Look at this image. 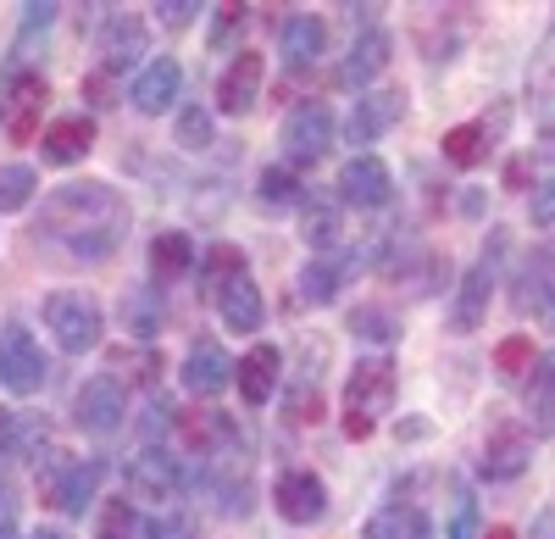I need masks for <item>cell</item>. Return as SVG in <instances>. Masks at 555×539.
Returning a JSON list of instances; mask_svg holds the SVG:
<instances>
[{
  "label": "cell",
  "instance_id": "obj_1",
  "mask_svg": "<svg viewBox=\"0 0 555 539\" xmlns=\"http://www.w3.org/2000/svg\"><path fill=\"white\" fill-rule=\"evenodd\" d=\"M34 234L67 245L78 261H101L128 234V201L112 184H95V178H89V184H62V190L44 195Z\"/></svg>",
  "mask_w": 555,
  "mask_h": 539
},
{
  "label": "cell",
  "instance_id": "obj_2",
  "mask_svg": "<svg viewBox=\"0 0 555 539\" xmlns=\"http://www.w3.org/2000/svg\"><path fill=\"white\" fill-rule=\"evenodd\" d=\"M389 407H395V368H389V356H361V362L350 368V384H345V434L366 439Z\"/></svg>",
  "mask_w": 555,
  "mask_h": 539
},
{
  "label": "cell",
  "instance_id": "obj_3",
  "mask_svg": "<svg viewBox=\"0 0 555 539\" xmlns=\"http://www.w3.org/2000/svg\"><path fill=\"white\" fill-rule=\"evenodd\" d=\"M44 323H51V334H56V345H62L67 356H89V350L101 345V334H106L101 306L89 300V295H78V290L44 295Z\"/></svg>",
  "mask_w": 555,
  "mask_h": 539
},
{
  "label": "cell",
  "instance_id": "obj_4",
  "mask_svg": "<svg viewBox=\"0 0 555 539\" xmlns=\"http://www.w3.org/2000/svg\"><path fill=\"white\" fill-rule=\"evenodd\" d=\"M284 156H289V167H311V162H322L328 156V145H334V112H328V101H300L289 117H284Z\"/></svg>",
  "mask_w": 555,
  "mask_h": 539
},
{
  "label": "cell",
  "instance_id": "obj_5",
  "mask_svg": "<svg viewBox=\"0 0 555 539\" xmlns=\"http://www.w3.org/2000/svg\"><path fill=\"white\" fill-rule=\"evenodd\" d=\"M44 101H51V84H44L39 73H17L7 89H0V123H7V133L17 145H28V140L44 133Z\"/></svg>",
  "mask_w": 555,
  "mask_h": 539
},
{
  "label": "cell",
  "instance_id": "obj_6",
  "mask_svg": "<svg viewBox=\"0 0 555 539\" xmlns=\"http://www.w3.org/2000/svg\"><path fill=\"white\" fill-rule=\"evenodd\" d=\"M272 506H278V517H284V523L311 528V523L328 517V484H322L317 473H306V467H295V473H284V478L272 484Z\"/></svg>",
  "mask_w": 555,
  "mask_h": 539
},
{
  "label": "cell",
  "instance_id": "obj_7",
  "mask_svg": "<svg viewBox=\"0 0 555 539\" xmlns=\"http://www.w3.org/2000/svg\"><path fill=\"white\" fill-rule=\"evenodd\" d=\"M0 384L12 395H34L44 384V350L34 345V334L23 323H12L0 334Z\"/></svg>",
  "mask_w": 555,
  "mask_h": 539
},
{
  "label": "cell",
  "instance_id": "obj_8",
  "mask_svg": "<svg viewBox=\"0 0 555 539\" xmlns=\"http://www.w3.org/2000/svg\"><path fill=\"white\" fill-rule=\"evenodd\" d=\"M122 412H128V395H122L117 378H89L73 395V423L89 428V434H117L122 428Z\"/></svg>",
  "mask_w": 555,
  "mask_h": 539
},
{
  "label": "cell",
  "instance_id": "obj_9",
  "mask_svg": "<svg viewBox=\"0 0 555 539\" xmlns=\"http://www.w3.org/2000/svg\"><path fill=\"white\" fill-rule=\"evenodd\" d=\"M528 462H533V434H528V423H494L489 439H483L478 473H483V478H517Z\"/></svg>",
  "mask_w": 555,
  "mask_h": 539
},
{
  "label": "cell",
  "instance_id": "obj_10",
  "mask_svg": "<svg viewBox=\"0 0 555 539\" xmlns=\"http://www.w3.org/2000/svg\"><path fill=\"white\" fill-rule=\"evenodd\" d=\"M489 300H494V256L483 251L467 273H461V290H455V306H450V329L473 334L489 318Z\"/></svg>",
  "mask_w": 555,
  "mask_h": 539
},
{
  "label": "cell",
  "instance_id": "obj_11",
  "mask_svg": "<svg viewBox=\"0 0 555 539\" xmlns=\"http://www.w3.org/2000/svg\"><path fill=\"white\" fill-rule=\"evenodd\" d=\"M261 84H267V62L256 51H240L234 62L222 67V78H217V106L228 117H245L261 101Z\"/></svg>",
  "mask_w": 555,
  "mask_h": 539
},
{
  "label": "cell",
  "instance_id": "obj_12",
  "mask_svg": "<svg viewBox=\"0 0 555 539\" xmlns=\"http://www.w3.org/2000/svg\"><path fill=\"white\" fill-rule=\"evenodd\" d=\"M178 484H183L178 457L156 451V445H151V451H139V457H128V489L139 501H172Z\"/></svg>",
  "mask_w": 555,
  "mask_h": 539
},
{
  "label": "cell",
  "instance_id": "obj_13",
  "mask_svg": "<svg viewBox=\"0 0 555 539\" xmlns=\"http://www.w3.org/2000/svg\"><path fill=\"white\" fill-rule=\"evenodd\" d=\"M389 195H395V172L378 156H350L345 162L339 201H350V206H389Z\"/></svg>",
  "mask_w": 555,
  "mask_h": 539
},
{
  "label": "cell",
  "instance_id": "obj_14",
  "mask_svg": "<svg viewBox=\"0 0 555 539\" xmlns=\"http://www.w3.org/2000/svg\"><path fill=\"white\" fill-rule=\"evenodd\" d=\"M39 151H44V162H51V167L83 162L89 151H95V117H56V123H44Z\"/></svg>",
  "mask_w": 555,
  "mask_h": 539
},
{
  "label": "cell",
  "instance_id": "obj_15",
  "mask_svg": "<svg viewBox=\"0 0 555 539\" xmlns=\"http://www.w3.org/2000/svg\"><path fill=\"white\" fill-rule=\"evenodd\" d=\"M261 290H256V279L250 273H234V279H222L217 284V318H222V329H234V334H256L261 329Z\"/></svg>",
  "mask_w": 555,
  "mask_h": 539
},
{
  "label": "cell",
  "instance_id": "obj_16",
  "mask_svg": "<svg viewBox=\"0 0 555 539\" xmlns=\"http://www.w3.org/2000/svg\"><path fill=\"white\" fill-rule=\"evenodd\" d=\"M178 89H183V67H178L172 56H156V62H145V73L133 78L128 101L145 112V117H162V112L178 101Z\"/></svg>",
  "mask_w": 555,
  "mask_h": 539
},
{
  "label": "cell",
  "instance_id": "obj_17",
  "mask_svg": "<svg viewBox=\"0 0 555 539\" xmlns=\"http://www.w3.org/2000/svg\"><path fill=\"white\" fill-rule=\"evenodd\" d=\"M517 306L533 311V318L555 334V245H544L539 256H528L522 267V290H517Z\"/></svg>",
  "mask_w": 555,
  "mask_h": 539
},
{
  "label": "cell",
  "instance_id": "obj_18",
  "mask_svg": "<svg viewBox=\"0 0 555 539\" xmlns=\"http://www.w3.org/2000/svg\"><path fill=\"white\" fill-rule=\"evenodd\" d=\"M400 112H405L400 89H378V95L356 101V112H350V123H345V140H350V145H373L378 133H389V128L400 123Z\"/></svg>",
  "mask_w": 555,
  "mask_h": 539
},
{
  "label": "cell",
  "instance_id": "obj_19",
  "mask_svg": "<svg viewBox=\"0 0 555 539\" xmlns=\"http://www.w3.org/2000/svg\"><path fill=\"white\" fill-rule=\"evenodd\" d=\"M278 368H284V350H278V345H250L245 350V362L234 368L245 407H267V400L278 395Z\"/></svg>",
  "mask_w": 555,
  "mask_h": 539
},
{
  "label": "cell",
  "instance_id": "obj_20",
  "mask_svg": "<svg viewBox=\"0 0 555 539\" xmlns=\"http://www.w3.org/2000/svg\"><path fill=\"white\" fill-rule=\"evenodd\" d=\"M322 44H328V23H322V17H311V12H295V17L284 23V34H278V51H284V62H289L295 73L317 67Z\"/></svg>",
  "mask_w": 555,
  "mask_h": 539
},
{
  "label": "cell",
  "instance_id": "obj_21",
  "mask_svg": "<svg viewBox=\"0 0 555 539\" xmlns=\"http://www.w3.org/2000/svg\"><path fill=\"white\" fill-rule=\"evenodd\" d=\"M389 51H395V39H389L384 28H366V34L350 44V56H345V67H339V84H345V89L373 84V78L389 67Z\"/></svg>",
  "mask_w": 555,
  "mask_h": 539
},
{
  "label": "cell",
  "instance_id": "obj_22",
  "mask_svg": "<svg viewBox=\"0 0 555 539\" xmlns=\"http://www.w3.org/2000/svg\"><path fill=\"white\" fill-rule=\"evenodd\" d=\"M228 378H234V362H228V350L217 339H195L190 356H183V384L195 395H217Z\"/></svg>",
  "mask_w": 555,
  "mask_h": 539
},
{
  "label": "cell",
  "instance_id": "obj_23",
  "mask_svg": "<svg viewBox=\"0 0 555 539\" xmlns=\"http://www.w3.org/2000/svg\"><path fill=\"white\" fill-rule=\"evenodd\" d=\"M528 434L533 439H550L555 434V350L533 362V378H528Z\"/></svg>",
  "mask_w": 555,
  "mask_h": 539
},
{
  "label": "cell",
  "instance_id": "obj_24",
  "mask_svg": "<svg viewBox=\"0 0 555 539\" xmlns=\"http://www.w3.org/2000/svg\"><path fill=\"white\" fill-rule=\"evenodd\" d=\"M339 234H345L339 201H328V195H317V190H311V195L300 201V240H306L311 251H334Z\"/></svg>",
  "mask_w": 555,
  "mask_h": 539
},
{
  "label": "cell",
  "instance_id": "obj_25",
  "mask_svg": "<svg viewBox=\"0 0 555 539\" xmlns=\"http://www.w3.org/2000/svg\"><path fill=\"white\" fill-rule=\"evenodd\" d=\"M139 51H145V23H139L133 12H112L101 23V56H106V73L128 67Z\"/></svg>",
  "mask_w": 555,
  "mask_h": 539
},
{
  "label": "cell",
  "instance_id": "obj_26",
  "mask_svg": "<svg viewBox=\"0 0 555 539\" xmlns=\"http://www.w3.org/2000/svg\"><path fill=\"white\" fill-rule=\"evenodd\" d=\"M101 478H106V462H73V467L62 473V484L51 489V501H56L67 517H83L89 501H95V489H101Z\"/></svg>",
  "mask_w": 555,
  "mask_h": 539
},
{
  "label": "cell",
  "instance_id": "obj_27",
  "mask_svg": "<svg viewBox=\"0 0 555 539\" xmlns=\"http://www.w3.org/2000/svg\"><path fill=\"white\" fill-rule=\"evenodd\" d=\"M190 267H195V240H190V234L167 229V234H156V240H151V279H156V284L183 279Z\"/></svg>",
  "mask_w": 555,
  "mask_h": 539
},
{
  "label": "cell",
  "instance_id": "obj_28",
  "mask_svg": "<svg viewBox=\"0 0 555 539\" xmlns=\"http://www.w3.org/2000/svg\"><path fill=\"white\" fill-rule=\"evenodd\" d=\"M439 151H444L450 167H478V162L489 156V123H461V128H450L444 140H439Z\"/></svg>",
  "mask_w": 555,
  "mask_h": 539
},
{
  "label": "cell",
  "instance_id": "obj_29",
  "mask_svg": "<svg viewBox=\"0 0 555 539\" xmlns=\"http://www.w3.org/2000/svg\"><path fill=\"white\" fill-rule=\"evenodd\" d=\"M95 539H151V523L133 512V501H106L95 517Z\"/></svg>",
  "mask_w": 555,
  "mask_h": 539
},
{
  "label": "cell",
  "instance_id": "obj_30",
  "mask_svg": "<svg viewBox=\"0 0 555 539\" xmlns=\"http://www.w3.org/2000/svg\"><path fill=\"white\" fill-rule=\"evenodd\" d=\"M122 318H128V334L151 339V334L162 329V300H156V290H128V300H122Z\"/></svg>",
  "mask_w": 555,
  "mask_h": 539
},
{
  "label": "cell",
  "instance_id": "obj_31",
  "mask_svg": "<svg viewBox=\"0 0 555 539\" xmlns=\"http://www.w3.org/2000/svg\"><path fill=\"white\" fill-rule=\"evenodd\" d=\"M39 190V178L28 162H12V167H0V211H23Z\"/></svg>",
  "mask_w": 555,
  "mask_h": 539
},
{
  "label": "cell",
  "instance_id": "obj_32",
  "mask_svg": "<svg viewBox=\"0 0 555 539\" xmlns=\"http://www.w3.org/2000/svg\"><path fill=\"white\" fill-rule=\"evenodd\" d=\"M334 295H339V267H334V261H306V267H300V300L328 306Z\"/></svg>",
  "mask_w": 555,
  "mask_h": 539
},
{
  "label": "cell",
  "instance_id": "obj_33",
  "mask_svg": "<svg viewBox=\"0 0 555 539\" xmlns=\"http://www.w3.org/2000/svg\"><path fill=\"white\" fill-rule=\"evenodd\" d=\"M533 362H539V356H533V339H522V334L500 339V350H494V368H500V378H522Z\"/></svg>",
  "mask_w": 555,
  "mask_h": 539
},
{
  "label": "cell",
  "instance_id": "obj_34",
  "mask_svg": "<svg viewBox=\"0 0 555 539\" xmlns=\"http://www.w3.org/2000/svg\"><path fill=\"white\" fill-rule=\"evenodd\" d=\"M172 133H178L183 151H206V145H211V112H206V106H183Z\"/></svg>",
  "mask_w": 555,
  "mask_h": 539
},
{
  "label": "cell",
  "instance_id": "obj_35",
  "mask_svg": "<svg viewBox=\"0 0 555 539\" xmlns=\"http://www.w3.org/2000/svg\"><path fill=\"white\" fill-rule=\"evenodd\" d=\"M295 172L289 167H267L261 178H256V195H261V206H289L295 201Z\"/></svg>",
  "mask_w": 555,
  "mask_h": 539
},
{
  "label": "cell",
  "instance_id": "obj_36",
  "mask_svg": "<svg viewBox=\"0 0 555 539\" xmlns=\"http://www.w3.org/2000/svg\"><path fill=\"white\" fill-rule=\"evenodd\" d=\"M528 222H533V229H555V178L533 184V195H528Z\"/></svg>",
  "mask_w": 555,
  "mask_h": 539
},
{
  "label": "cell",
  "instance_id": "obj_37",
  "mask_svg": "<svg viewBox=\"0 0 555 539\" xmlns=\"http://www.w3.org/2000/svg\"><path fill=\"white\" fill-rule=\"evenodd\" d=\"M350 329H356V334H373V339H400V323H389L378 306H356Z\"/></svg>",
  "mask_w": 555,
  "mask_h": 539
},
{
  "label": "cell",
  "instance_id": "obj_38",
  "mask_svg": "<svg viewBox=\"0 0 555 539\" xmlns=\"http://www.w3.org/2000/svg\"><path fill=\"white\" fill-rule=\"evenodd\" d=\"M151 12H156L162 28H190L206 7H201V0H162V7H151Z\"/></svg>",
  "mask_w": 555,
  "mask_h": 539
},
{
  "label": "cell",
  "instance_id": "obj_39",
  "mask_svg": "<svg viewBox=\"0 0 555 539\" xmlns=\"http://www.w3.org/2000/svg\"><path fill=\"white\" fill-rule=\"evenodd\" d=\"M206 267H211V273H217V284H222V279H234V273H245V251H240V245H217V251L206 256Z\"/></svg>",
  "mask_w": 555,
  "mask_h": 539
},
{
  "label": "cell",
  "instance_id": "obj_40",
  "mask_svg": "<svg viewBox=\"0 0 555 539\" xmlns=\"http://www.w3.org/2000/svg\"><path fill=\"white\" fill-rule=\"evenodd\" d=\"M450 539H483L478 534V506L467 496H455V517H450Z\"/></svg>",
  "mask_w": 555,
  "mask_h": 539
},
{
  "label": "cell",
  "instance_id": "obj_41",
  "mask_svg": "<svg viewBox=\"0 0 555 539\" xmlns=\"http://www.w3.org/2000/svg\"><path fill=\"white\" fill-rule=\"evenodd\" d=\"M245 12H250V7H240V0H228V7H217V23H211V44H222L228 34H240Z\"/></svg>",
  "mask_w": 555,
  "mask_h": 539
},
{
  "label": "cell",
  "instance_id": "obj_42",
  "mask_svg": "<svg viewBox=\"0 0 555 539\" xmlns=\"http://www.w3.org/2000/svg\"><path fill=\"white\" fill-rule=\"evenodd\" d=\"M289 418L295 423H322V395L317 389H295L289 395Z\"/></svg>",
  "mask_w": 555,
  "mask_h": 539
},
{
  "label": "cell",
  "instance_id": "obj_43",
  "mask_svg": "<svg viewBox=\"0 0 555 539\" xmlns=\"http://www.w3.org/2000/svg\"><path fill=\"white\" fill-rule=\"evenodd\" d=\"M12 434H17V418H12L7 407H0V457L12 451Z\"/></svg>",
  "mask_w": 555,
  "mask_h": 539
},
{
  "label": "cell",
  "instance_id": "obj_44",
  "mask_svg": "<svg viewBox=\"0 0 555 539\" xmlns=\"http://www.w3.org/2000/svg\"><path fill=\"white\" fill-rule=\"evenodd\" d=\"M533 539H555V506H544V512L533 517Z\"/></svg>",
  "mask_w": 555,
  "mask_h": 539
},
{
  "label": "cell",
  "instance_id": "obj_45",
  "mask_svg": "<svg viewBox=\"0 0 555 539\" xmlns=\"http://www.w3.org/2000/svg\"><path fill=\"white\" fill-rule=\"evenodd\" d=\"M505 184L522 190V184H528V162H512V167H505Z\"/></svg>",
  "mask_w": 555,
  "mask_h": 539
},
{
  "label": "cell",
  "instance_id": "obj_46",
  "mask_svg": "<svg viewBox=\"0 0 555 539\" xmlns=\"http://www.w3.org/2000/svg\"><path fill=\"white\" fill-rule=\"evenodd\" d=\"M483 539H517V534H512V528H505V523H494V528H489Z\"/></svg>",
  "mask_w": 555,
  "mask_h": 539
},
{
  "label": "cell",
  "instance_id": "obj_47",
  "mask_svg": "<svg viewBox=\"0 0 555 539\" xmlns=\"http://www.w3.org/2000/svg\"><path fill=\"white\" fill-rule=\"evenodd\" d=\"M28 539H67V534H62V528H34Z\"/></svg>",
  "mask_w": 555,
  "mask_h": 539
},
{
  "label": "cell",
  "instance_id": "obj_48",
  "mask_svg": "<svg viewBox=\"0 0 555 539\" xmlns=\"http://www.w3.org/2000/svg\"><path fill=\"white\" fill-rule=\"evenodd\" d=\"M0 539H12V523H7V528H0Z\"/></svg>",
  "mask_w": 555,
  "mask_h": 539
}]
</instances>
